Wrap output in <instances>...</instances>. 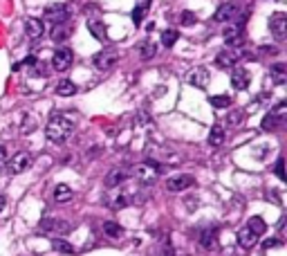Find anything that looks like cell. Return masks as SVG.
Returning a JSON list of instances; mask_svg holds the SVG:
<instances>
[{"label":"cell","instance_id":"obj_1","mask_svg":"<svg viewBox=\"0 0 287 256\" xmlns=\"http://www.w3.org/2000/svg\"><path fill=\"white\" fill-rule=\"evenodd\" d=\"M72 133H74V124H72L65 115L54 113L50 117V122L45 124V135H48V139L54 144H63Z\"/></svg>","mask_w":287,"mask_h":256},{"label":"cell","instance_id":"obj_2","mask_svg":"<svg viewBox=\"0 0 287 256\" xmlns=\"http://www.w3.org/2000/svg\"><path fill=\"white\" fill-rule=\"evenodd\" d=\"M161 171H164V166L155 160H146V162H139V164L133 166V175L137 177V180L146 182V185H153V182L159 177Z\"/></svg>","mask_w":287,"mask_h":256},{"label":"cell","instance_id":"obj_3","mask_svg":"<svg viewBox=\"0 0 287 256\" xmlns=\"http://www.w3.org/2000/svg\"><path fill=\"white\" fill-rule=\"evenodd\" d=\"M72 61H74V52L70 48H61L52 56V67H54V72H65L72 67Z\"/></svg>","mask_w":287,"mask_h":256},{"label":"cell","instance_id":"obj_4","mask_svg":"<svg viewBox=\"0 0 287 256\" xmlns=\"http://www.w3.org/2000/svg\"><path fill=\"white\" fill-rule=\"evenodd\" d=\"M45 16L52 20V25H59V23H67L70 20V7L63 3H54L45 7Z\"/></svg>","mask_w":287,"mask_h":256},{"label":"cell","instance_id":"obj_5","mask_svg":"<svg viewBox=\"0 0 287 256\" xmlns=\"http://www.w3.org/2000/svg\"><path fill=\"white\" fill-rule=\"evenodd\" d=\"M7 166H9V173L12 175L23 173V171H27L29 166H32V155H29L27 151H20L12 160H7Z\"/></svg>","mask_w":287,"mask_h":256},{"label":"cell","instance_id":"obj_6","mask_svg":"<svg viewBox=\"0 0 287 256\" xmlns=\"http://www.w3.org/2000/svg\"><path fill=\"white\" fill-rule=\"evenodd\" d=\"M285 108H287V103L280 101L278 106H276L274 111H271L267 117L263 119V130H276V128H278L280 124L285 122Z\"/></svg>","mask_w":287,"mask_h":256},{"label":"cell","instance_id":"obj_7","mask_svg":"<svg viewBox=\"0 0 287 256\" xmlns=\"http://www.w3.org/2000/svg\"><path fill=\"white\" fill-rule=\"evenodd\" d=\"M269 29L276 41H285L287 36V16L283 12H276L269 16Z\"/></svg>","mask_w":287,"mask_h":256},{"label":"cell","instance_id":"obj_8","mask_svg":"<svg viewBox=\"0 0 287 256\" xmlns=\"http://www.w3.org/2000/svg\"><path fill=\"white\" fill-rule=\"evenodd\" d=\"M117 61H119L117 52H114V50H103V52H99V54H95L92 63H95L97 70L106 72V70H112V67L117 65Z\"/></svg>","mask_w":287,"mask_h":256},{"label":"cell","instance_id":"obj_9","mask_svg":"<svg viewBox=\"0 0 287 256\" xmlns=\"http://www.w3.org/2000/svg\"><path fill=\"white\" fill-rule=\"evenodd\" d=\"M240 59H242V52L240 50H224L216 56V65L222 67V70H233Z\"/></svg>","mask_w":287,"mask_h":256},{"label":"cell","instance_id":"obj_10","mask_svg":"<svg viewBox=\"0 0 287 256\" xmlns=\"http://www.w3.org/2000/svg\"><path fill=\"white\" fill-rule=\"evenodd\" d=\"M193 185H195V177L193 175H175V177H169V180H166V189L173 191V193L191 189Z\"/></svg>","mask_w":287,"mask_h":256},{"label":"cell","instance_id":"obj_11","mask_svg":"<svg viewBox=\"0 0 287 256\" xmlns=\"http://www.w3.org/2000/svg\"><path fill=\"white\" fill-rule=\"evenodd\" d=\"M209 81H211V75H209L207 67H195V70H191L189 75V83L193 88H200V90H204V88L209 86Z\"/></svg>","mask_w":287,"mask_h":256},{"label":"cell","instance_id":"obj_12","mask_svg":"<svg viewBox=\"0 0 287 256\" xmlns=\"http://www.w3.org/2000/svg\"><path fill=\"white\" fill-rule=\"evenodd\" d=\"M249 81H252V77H249L247 70H242V67H233V72H231V86L236 88V90H247Z\"/></svg>","mask_w":287,"mask_h":256},{"label":"cell","instance_id":"obj_13","mask_svg":"<svg viewBox=\"0 0 287 256\" xmlns=\"http://www.w3.org/2000/svg\"><path fill=\"white\" fill-rule=\"evenodd\" d=\"M72 229L70 223L65 221H54V218H45L43 223H40V232H59V234H67Z\"/></svg>","mask_w":287,"mask_h":256},{"label":"cell","instance_id":"obj_14","mask_svg":"<svg viewBox=\"0 0 287 256\" xmlns=\"http://www.w3.org/2000/svg\"><path fill=\"white\" fill-rule=\"evenodd\" d=\"M70 34H72V27H70V23H59V25H52V41L54 43H65L67 39H70Z\"/></svg>","mask_w":287,"mask_h":256},{"label":"cell","instance_id":"obj_15","mask_svg":"<svg viewBox=\"0 0 287 256\" xmlns=\"http://www.w3.org/2000/svg\"><path fill=\"white\" fill-rule=\"evenodd\" d=\"M224 43H227V48H233V50H240L244 45V36L240 29H224Z\"/></svg>","mask_w":287,"mask_h":256},{"label":"cell","instance_id":"obj_16","mask_svg":"<svg viewBox=\"0 0 287 256\" xmlns=\"http://www.w3.org/2000/svg\"><path fill=\"white\" fill-rule=\"evenodd\" d=\"M43 32H45L43 20H38V18H27V20H25V34H27L32 41L40 39V36H43Z\"/></svg>","mask_w":287,"mask_h":256},{"label":"cell","instance_id":"obj_17","mask_svg":"<svg viewBox=\"0 0 287 256\" xmlns=\"http://www.w3.org/2000/svg\"><path fill=\"white\" fill-rule=\"evenodd\" d=\"M238 14V9H236V5L233 3H224L218 7V12H216V20L218 23H227V20H231L233 16Z\"/></svg>","mask_w":287,"mask_h":256},{"label":"cell","instance_id":"obj_18","mask_svg":"<svg viewBox=\"0 0 287 256\" xmlns=\"http://www.w3.org/2000/svg\"><path fill=\"white\" fill-rule=\"evenodd\" d=\"M238 243H240V247H244V249H252L256 243H258V236L252 232L249 227H242L238 232Z\"/></svg>","mask_w":287,"mask_h":256},{"label":"cell","instance_id":"obj_19","mask_svg":"<svg viewBox=\"0 0 287 256\" xmlns=\"http://www.w3.org/2000/svg\"><path fill=\"white\" fill-rule=\"evenodd\" d=\"M88 32L95 36L97 41H108V29L101 20H88Z\"/></svg>","mask_w":287,"mask_h":256},{"label":"cell","instance_id":"obj_20","mask_svg":"<svg viewBox=\"0 0 287 256\" xmlns=\"http://www.w3.org/2000/svg\"><path fill=\"white\" fill-rule=\"evenodd\" d=\"M126 177H128V173L124 169H114L106 175V187L108 189H114V187H119L121 182H126Z\"/></svg>","mask_w":287,"mask_h":256},{"label":"cell","instance_id":"obj_21","mask_svg":"<svg viewBox=\"0 0 287 256\" xmlns=\"http://www.w3.org/2000/svg\"><path fill=\"white\" fill-rule=\"evenodd\" d=\"M56 95H59V97H72V95H76V83L70 81V79L59 81V86H56Z\"/></svg>","mask_w":287,"mask_h":256},{"label":"cell","instance_id":"obj_22","mask_svg":"<svg viewBox=\"0 0 287 256\" xmlns=\"http://www.w3.org/2000/svg\"><path fill=\"white\" fill-rule=\"evenodd\" d=\"M271 81H274L276 86H283V83L287 81V67L283 63H278V65L271 67Z\"/></svg>","mask_w":287,"mask_h":256},{"label":"cell","instance_id":"obj_23","mask_svg":"<svg viewBox=\"0 0 287 256\" xmlns=\"http://www.w3.org/2000/svg\"><path fill=\"white\" fill-rule=\"evenodd\" d=\"M224 142V128L220 124H216V126L211 128V133H209V144L211 146H220Z\"/></svg>","mask_w":287,"mask_h":256},{"label":"cell","instance_id":"obj_24","mask_svg":"<svg viewBox=\"0 0 287 256\" xmlns=\"http://www.w3.org/2000/svg\"><path fill=\"white\" fill-rule=\"evenodd\" d=\"M72 196H74V193H72V189L67 185H59L54 189V200L56 202H67V200H72Z\"/></svg>","mask_w":287,"mask_h":256},{"label":"cell","instance_id":"obj_25","mask_svg":"<svg viewBox=\"0 0 287 256\" xmlns=\"http://www.w3.org/2000/svg\"><path fill=\"white\" fill-rule=\"evenodd\" d=\"M216 238H218L216 229H204V232L200 234V243H202V247H204V249H211L213 245H216Z\"/></svg>","mask_w":287,"mask_h":256},{"label":"cell","instance_id":"obj_26","mask_svg":"<svg viewBox=\"0 0 287 256\" xmlns=\"http://www.w3.org/2000/svg\"><path fill=\"white\" fill-rule=\"evenodd\" d=\"M139 54H142V59H144V61H150L155 54H157V45L150 43V41H146V43L139 45Z\"/></svg>","mask_w":287,"mask_h":256},{"label":"cell","instance_id":"obj_27","mask_svg":"<svg viewBox=\"0 0 287 256\" xmlns=\"http://www.w3.org/2000/svg\"><path fill=\"white\" fill-rule=\"evenodd\" d=\"M128 205V196L126 193H114V196L108 198V207L110 209H124Z\"/></svg>","mask_w":287,"mask_h":256},{"label":"cell","instance_id":"obj_28","mask_svg":"<svg viewBox=\"0 0 287 256\" xmlns=\"http://www.w3.org/2000/svg\"><path fill=\"white\" fill-rule=\"evenodd\" d=\"M247 227L252 229V232L256 234V236H260V234H265V229H267V225H265V221H263V218H260V216H254V218H249Z\"/></svg>","mask_w":287,"mask_h":256},{"label":"cell","instance_id":"obj_29","mask_svg":"<svg viewBox=\"0 0 287 256\" xmlns=\"http://www.w3.org/2000/svg\"><path fill=\"white\" fill-rule=\"evenodd\" d=\"M52 247H54L56 252H61V254H74L72 243H67V240H63V238H54L52 240Z\"/></svg>","mask_w":287,"mask_h":256},{"label":"cell","instance_id":"obj_30","mask_svg":"<svg viewBox=\"0 0 287 256\" xmlns=\"http://www.w3.org/2000/svg\"><path fill=\"white\" fill-rule=\"evenodd\" d=\"M103 232H106V236H110V238H119L124 234V229L119 227L117 223H112V221H106L103 223Z\"/></svg>","mask_w":287,"mask_h":256},{"label":"cell","instance_id":"obj_31","mask_svg":"<svg viewBox=\"0 0 287 256\" xmlns=\"http://www.w3.org/2000/svg\"><path fill=\"white\" fill-rule=\"evenodd\" d=\"M177 39H180V34H177L175 29H166V32H161V45H164V48H173Z\"/></svg>","mask_w":287,"mask_h":256},{"label":"cell","instance_id":"obj_32","mask_svg":"<svg viewBox=\"0 0 287 256\" xmlns=\"http://www.w3.org/2000/svg\"><path fill=\"white\" fill-rule=\"evenodd\" d=\"M209 103H211L213 108H229V106H231V99H229L227 95H218V97L209 99Z\"/></svg>","mask_w":287,"mask_h":256},{"label":"cell","instance_id":"obj_33","mask_svg":"<svg viewBox=\"0 0 287 256\" xmlns=\"http://www.w3.org/2000/svg\"><path fill=\"white\" fill-rule=\"evenodd\" d=\"M197 23V16L193 12H182L180 14V25H184V27H191V25Z\"/></svg>","mask_w":287,"mask_h":256},{"label":"cell","instance_id":"obj_34","mask_svg":"<svg viewBox=\"0 0 287 256\" xmlns=\"http://www.w3.org/2000/svg\"><path fill=\"white\" fill-rule=\"evenodd\" d=\"M146 12H148V9H144V7H139V5H137V7L133 9V23H135V25H142Z\"/></svg>","mask_w":287,"mask_h":256},{"label":"cell","instance_id":"obj_35","mask_svg":"<svg viewBox=\"0 0 287 256\" xmlns=\"http://www.w3.org/2000/svg\"><path fill=\"white\" fill-rule=\"evenodd\" d=\"M34 122H36V119L32 117V115H25V119H23V126H20V133H29V130L34 128Z\"/></svg>","mask_w":287,"mask_h":256},{"label":"cell","instance_id":"obj_36","mask_svg":"<svg viewBox=\"0 0 287 256\" xmlns=\"http://www.w3.org/2000/svg\"><path fill=\"white\" fill-rule=\"evenodd\" d=\"M276 175H278L280 180H287V177H285V162H283V158L276 162Z\"/></svg>","mask_w":287,"mask_h":256},{"label":"cell","instance_id":"obj_37","mask_svg":"<svg viewBox=\"0 0 287 256\" xmlns=\"http://www.w3.org/2000/svg\"><path fill=\"white\" fill-rule=\"evenodd\" d=\"M265 249H269V247H280V240L278 238H269V240H265Z\"/></svg>","mask_w":287,"mask_h":256},{"label":"cell","instance_id":"obj_38","mask_svg":"<svg viewBox=\"0 0 287 256\" xmlns=\"http://www.w3.org/2000/svg\"><path fill=\"white\" fill-rule=\"evenodd\" d=\"M5 164H7V151H5V146L0 144V169H3Z\"/></svg>","mask_w":287,"mask_h":256},{"label":"cell","instance_id":"obj_39","mask_svg":"<svg viewBox=\"0 0 287 256\" xmlns=\"http://www.w3.org/2000/svg\"><path fill=\"white\" fill-rule=\"evenodd\" d=\"M148 122H150V117L146 113H139L137 115V124H139V126H144V124H148Z\"/></svg>","mask_w":287,"mask_h":256},{"label":"cell","instance_id":"obj_40","mask_svg":"<svg viewBox=\"0 0 287 256\" xmlns=\"http://www.w3.org/2000/svg\"><path fill=\"white\" fill-rule=\"evenodd\" d=\"M137 5H139V7H144V9H148L150 7V0H137Z\"/></svg>","mask_w":287,"mask_h":256},{"label":"cell","instance_id":"obj_41","mask_svg":"<svg viewBox=\"0 0 287 256\" xmlns=\"http://www.w3.org/2000/svg\"><path fill=\"white\" fill-rule=\"evenodd\" d=\"M260 52H267V54H278L276 48H260Z\"/></svg>","mask_w":287,"mask_h":256},{"label":"cell","instance_id":"obj_42","mask_svg":"<svg viewBox=\"0 0 287 256\" xmlns=\"http://www.w3.org/2000/svg\"><path fill=\"white\" fill-rule=\"evenodd\" d=\"M5 202H7V200H5V196H0V211L5 209Z\"/></svg>","mask_w":287,"mask_h":256}]
</instances>
